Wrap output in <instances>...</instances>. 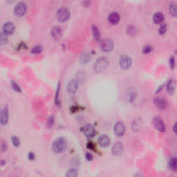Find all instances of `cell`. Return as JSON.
Wrapping results in <instances>:
<instances>
[{"mask_svg": "<svg viewBox=\"0 0 177 177\" xmlns=\"http://www.w3.org/2000/svg\"><path fill=\"white\" fill-rule=\"evenodd\" d=\"M67 147V142L64 138H58L53 143L52 150L55 153H62Z\"/></svg>", "mask_w": 177, "mask_h": 177, "instance_id": "6da1fadb", "label": "cell"}, {"mask_svg": "<svg viewBox=\"0 0 177 177\" xmlns=\"http://www.w3.org/2000/svg\"><path fill=\"white\" fill-rule=\"evenodd\" d=\"M109 65V60L107 57H100L94 64V68L96 73H100L107 67Z\"/></svg>", "mask_w": 177, "mask_h": 177, "instance_id": "7a4b0ae2", "label": "cell"}, {"mask_svg": "<svg viewBox=\"0 0 177 177\" xmlns=\"http://www.w3.org/2000/svg\"><path fill=\"white\" fill-rule=\"evenodd\" d=\"M71 13L70 11L67 8H61L57 11V18L59 22H66L69 20Z\"/></svg>", "mask_w": 177, "mask_h": 177, "instance_id": "3957f363", "label": "cell"}, {"mask_svg": "<svg viewBox=\"0 0 177 177\" xmlns=\"http://www.w3.org/2000/svg\"><path fill=\"white\" fill-rule=\"evenodd\" d=\"M131 64H132V59L129 55H124L120 57L119 65L122 69L127 70L131 67Z\"/></svg>", "mask_w": 177, "mask_h": 177, "instance_id": "277c9868", "label": "cell"}, {"mask_svg": "<svg viewBox=\"0 0 177 177\" xmlns=\"http://www.w3.org/2000/svg\"><path fill=\"white\" fill-rule=\"evenodd\" d=\"M26 4L24 2H19L15 7L14 9V13L17 17H22L26 12Z\"/></svg>", "mask_w": 177, "mask_h": 177, "instance_id": "5b68a950", "label": "cell"}, {"mask_svg": "<svg viewBox=\"0 0 177 177\" xmlns=\"http://www.w3.org/2000/svg\"><path fill=\"white\" fill-rule=\"evenodd\" d=\"M100 49L104 52H110L112 51L114 49V43L111 40H104L100 42Z\"/></svg>", "mask_w": 177, "mask_h": 177, "instance_id": "8992f818", "label": "cell"}, {"mask_svg": "<svg viewBox=\"0 0 177 177\" xmlns=\"http://www.w3.org/2000/svg\"><path fill=\"white\" fill-rule=\"evenodd\" d=\"M114 131L117 136H123L125 131V127L122 122L116 123L114 125Z\"/></svg>", "mask_w": 177, "mask_h": 177, "instance_id": "52a82bcc", "label": "cell"}, {"mask_svg": "<svg viewBox=\"0 0 177 177\" xmlns=\"http://www.w3.org/2000/svg\"><path fill=\"white\" fill-rule=\"evenodd\" d=\"M78 82L76 80H71L67 84V91L69 94H75L78 89Z\"/></svg>", "mask_w": 177, "mask_h": 177, "instance_id": "ba28073f", "label": "cell"}, {"mask_svg": "<svg viewBox=\"0 0 177 177\" xmlns=\"http://www.w3.org/2000/svg\"><path fill=\"white\" fill-rule=\"evenodd\" d=\"M124 151V147L120 142H117L113 145L112 153L114 156H120Z\"/></svg>", "mask_w": 177, "mask_h": 177, "instance_id": "9c48e42d", "label": "cell"}, {"mask_svg": "<svg viewBox=\"0 0 177 177\" xmlns=\"http://www.w3.org/2000/svg\"><path fill=\"white\" fill-rule=\"evenodd\" d=\"M9 118V107L6 105L3 108L2 111L1 112V124L2 125H6L8 123Z\"/></svg>", "mask_w": 177, "mask_h": 177, "instance_id": "30bf717a", "label": "cell"}, {"mask_svg": "<svg viewBox=\"0 0 177 177\" xmlns=\"http://www.w3.org/2000/svg\"><path fill=\"white\" fill-rule=\"evenodd\" d=\"M83 131H84V135H85L87 138H89H89H92L93 136H94V135H95V133H96L95 128H94V127L93 126V125H91V124L86 125L84 127Z\"/></svg>", "mask_w": 177, "mask_h": 177, "instance_id": "8fae6325", "label": "cell"}, {"mask_svg": "<svg viewBox=\"0 0 177 177\" xmlns=\"http://www.w3.org/2000/svg\"><path fill=\"white\" fill-rule=\"evenodd\" d=\"M15 25L11 22H7L3 26V33L6 35H12L15 31Z\"/></svg>", "mask_w": 177, "mask_h": 177, "instance_id": "7c38bea8", "label": "cell"}, {"mask_svg": "<svg viewBox=\"0 0 177 177\" xmlns=\"http://www.w3.org/2000/svg\"><path fill=\"white\" fill-rule=\"evenodd\" d=\"M110 139L108 136L102 135L101 136L98 138V143L102 147H107L110 144Z\"/></svg>", "mask_w": 177, "mask_h": 177, "instance_id": "4fadbf2b", "label": "cell"}, {"mask_svg": "<svg viewBox=\"0 0 177 177\" xmlns=\"http://www.w3.org/2000/svg\"><path fill=\"white\" fill-rule=\"evenodd\" d=\"M154 125L158 131L160 132H165V127L162 121L158 118H154Z\"/></svg>", "mask_w": 177, "mask_h": 177, "instance_id": "5bb4252c", "label": "cell"}, {"mask_svg": "<svg viewBox=\"0 0 177 177\" xmlns=\"http://www.w3.org/2000/svg\"><path fill=\"white\" fill-rule=\"evenodd\" d=\"M154 103L158 109H160V110H164L167 107V102L165 101V100L162 98L157 97L154 98Z\"/></svg>", "mask_w": 177, "mask_h": 177, "instance_id": "9a60e30c", "label": "cell"}, {"mask_svg": "<svg viewBox=\"0 0 177 177\" xmlns=\"http://www.w3.org/2000/svg\"><path fill=\"white\" fill-rule=\"evenodd\" d=\"M120 15L118 13L116 12H113V13H110L108 16V22H110L111 24H118L119 21H120Z\"/></svg>", "mask_w": 177, "mask_h": 177, "instance_id": "2e32d148", "label": "cell"}, {"mask_svg": "<svg viewBox=\"0 0 177 177\" xmlns=\"http://www.w3.org/2000/svg\"><path fill=\"white\" fill-rule=\"evenodd\" d=\"M51 35L55 40H59L62 36V30L59 26H55L53 28L52 31H51Z\"/></svg>", "mask_w": 177, "mask_h": 177, "instance_id": "e0dca14e", "label": "cell"}, {"mask_svg": "<svg viewBox=\"0 0 177 177\" xmlns=\"http://www.w3.org/2000/svg\"><path fill=\"white\" fill-rule=\"evenodd\" d=\"M169 11L172 17H177V4L174 1L169 4Z\"/></svg>", "mask_w": 177, "mask_h": 177, "instance_id": "ac0fdd59", "label": "cell"}, {"mask_svg": "<svg viewBox=\"0 0 177 177\" xmlns=\"http://www.w3.org/2000/svg\"><path fill=\"white\" fill-rule=\"evenodd\" d=\"M92 33H93V37L96 42H100L101 40V36H100V30L98 27L95 25L92 26Z\"/></svg>", "mask_w": 177, "mask_h": 177, "instance_id": "d6986e66", "label": "cell"}, {"mask_svg": "<svg viewBox=\"0 0 177 177\" xmlns=\"http://www.w3.org/2000/svg\"><path fill=\"white\" fill-rule=\"evenodd\" d=\"M164 15L161 13H156L153 16V22L156 24H160L163 22Z\"/></svg>", "mask_w": 177, "mask_h": 177, "instance_id": "ffe728a7", "label": "cell"}, {"mask_svg": "<svg viewBox=\"0 0 177 177\" xmlns=\"http://www.w3.org/2000/svg\"><path fill=\"white\" fill-rule=\"evenodd\" d=\"M90 59H91V56H90L89 53L87 52H84L80 56V60L82 65H85V64L88 63L90 61Z\"/></svg>", "mask_w": 177, "mask_h": 177, "instance_id": "44dd1931", "label": "cell"}, {"mask_svg": "<svg viewBox=\"0 0 177 177\" xmlns=\"http://www.w3.org/2000/svg\"><path fill=\"white\" fill-rule=\"evenodd\" d=\"M127 100H128L129 102H132L135 100L136 98L137 93L136 91L134 89H131L130 91L127 92Z\"/></svg>", "mask_w": 177, "mask_h": 177, "instance_id": "7402d4cb", "label": "cell"}, {"mask_svg": "<svg viewBox=\"0 0 177 177\" xmlns=\"http://www.w3.org/2000/svg\"><path fill=\"white\" fill-rule=\"evenodd\" d=\"M167 89H168V91L170 95L174 93L175 90V82L174 80L170 79L168 82V84H167Z\"/></svg>", "mask_w": 177, "mask_h": 177, "instance_id": "603a6c76", "label": "cell"}, {"mask_svg": "<svg viewBox=\"0 0 177 177\" xmlns=\"http://www.w3.org/2000/svg\"><path fill=\"white\" fill-rule=\"evenodd\" d=\"M169 168L172 170H177V158H173L169 161Z\"/></svg>", "mask_w": 177, "mask_h": 177, "instance_id": "cb8c5ba5", "label": "cell"}, {"mask_svg": "<svg viewBox=\"0 0 177 177\" xmlns=\"http://www.w3.org/2000/svg\"><path fill=\"white\" fill-rule=\"evenodd\" d=\"M59 89H60V84H58L57 85V91L56 93H55V103L56 105L59 107L61 106V102L59 100Z\"/></svg>", "mask_w": 177, "mask_h": 177, "instance_id": "d4e9b609", "label": "cell"}, {"mask_svg": "<svg viewBox=\"0 0 177 177\" xmlns=\"http://www.w3.org/2000/svg\"><path fill=\"white\" fill-rule=\"evenodd\" d=\"M66 176L68 177H74L78 176V170L76 169L71 168L67 171V172L66 173Z\"/></svg>", "mask_w": 177, "mask_h": 177, "instance_id": "484cf974", "label": "cell"}, {"mask_svg": "<svg viewBox=\"0 0 177 177\" xmlns=\"http://www.w3.org/2000/svg\"><path fill=\"white\" fill-rule=\"evenodd\" d=\"M11 84L12 88H13V89L14 90V91L16 92H18V93H21L22 89H21V88H20V86L18 85V84L17 83V82H15L14 81H11Z\"/></svg>", "mask_w": 177, "mask_h": 177, "instance_id": "4316f807", "label": "cell"}, {"mask_svg": "<svg viewBox=\"0 0 177 177\" xmlns=\"http://www.w3.org/2000/svg\"><path fill=\"white\" fill-rule=\"evenodd\" d=\"M42 50H43L42 47L40 46V45H38V46H35L34 48L32 49L31 53H33V54H39V53L42 52Z\"/></svg>", "mask_w": 177, "mask_h": 177, "instance_id": "83f0119b", "label": "cell"}, {"mask_svg": "<svg viewBox=\"0 0 177 177\" xmlns=\"http://www.w3.org/2000/svg\"><path fill=\"white\" fill-rule=\"evenodd\" d=\"M7 35H6L4 33H1V36H0V42H1V45H4L7 42Z\"/></svg>", "mask_w": 177, "mask_h": 177, "instance_id": "f1b7e54d", "label": "cell"}, {"mask_svg": "<svg viewBox=\"0 0 177 177\" xmlns=\"http://www.w3.org/2000/svg\"><path fill=\"white\" fill-rule=\"evenodd\" d=\"M167 31V25L166 24H162L161 26H160L159 29H158V32H159V34L163 35L166 33Z\"/></svg>", "mask_w": 177, "mask_h": 177, "instance_id": "f546056e", "label": "cell"}, {"mask_svg": "<svg viewBox=\"0 0 177 177\" xmlns=\"http://www.w3.org/2000/svg\"><path fill=\"white\" fill-rule=\"evenodd\" d=\"M53 124H54V118H53V116H49L48 120H47V127H48L49 128H51V127L53 126Z\"/></svg>", "mask_w": 177, "mask_h": 177, "instance_id": "4dcf8cb0", "label": "cell"}, {"mask_svg": "<svg viewBox=\"0 0 177 177\" xmlns=\"http://www.w3.org/2000/svg\"><path fill=\"white\" fill-rule=\"evenodd\" d=\"M12 143L15 147H18L20 145V140L17 136H13L12 137Z\"/></svg>", "mask_w": 177, "mask_h": 177, "instance_id": "1f68e13d", "label": "cell"}, {"mask_svg": "<svg viewBox=\"0 0 177 177\" xmlns=\"http://www.w3.org/2000/svg\"><path fill=\"white\" fill-rule=\"evenodd\" d=\"M152 51V48L151 46H145V47H143V53H145V54H148V53H149L151 51Z\"/></svg>", "mask_w": 177, "mask_h": 177, "instance_id": "d6a6232c", "label": "cell"}, {"mask_svg": "<svg viewBox=\"0 0 177 177\" xmlns=\"http://www.w3.org/2000/svg\"><path fill=\"white\" fill-rule=\"evenodd\" d=\"M170 65L171 69H173V68L174 67V66H175V60H174V57H171V58H170Z\"/></svg>", "mask_w": 177, "mask_h": 177, "instance_id": "836d02e7", "label": "cell"}, {"mask_svg": "<svg viewBox=\"0 0 177 177\" xmlns=\"http://www.w3.org/2000/svg\"><path fill=\"white\" fill-rule=\"evenodd\" d=\"M86 159L88 160V161H91L93 160V156L91 155V154L86 153Z\"/></svg>", "mask_w": 177, "mask_h": 177, "instance_id": "e575fe53", "label": "cell"}, {"mask_svg": "<svg viewBox=\"0 0 177 177\" xmlns=\"http://www.w3.org/2000/svg\"><path fill=\"white\" fill-rule=\"evenodd\" d=\"M87 147L89 148V149L93 150V151H94V150H95V146H94V143H91V142H90V143H88Z\"/></svg>", "mask_w": 177, "mask_h": 177, "instance_id": "d590c367", "label": "cell"}, {"mask_svg": "<svg viewBox=\"0 0 177 177\" xmlns=\"http://www.w3.org/2000/svg\"><path fill=\"white\" fill-rule=\"evenodd\" d=\"M28 158L30 160H33L35 159V154L33 152H30L28 155Z\"/></svg>", "mask_w": 177, "mask_h": 177, "instance_id": "8d00e7d4", "label": "cell"}, {"mask_svg": "<svg viewBox=\"0 0 177 177\" xmlns=\"http://www.w3.org/2000/svg\"><path fill=\"white\" fill-rule=\"evenodd\" d=\"M173 131H174L175 134L177 136V123H175L174 126H173Z\"/></svg>", "mask_w": 177, "mask_h": 177, "instance_id": "74e56055", "label": "cell"}, {"mask_svg": "<svg viewBox=\"0 0 177 177\" xmlns=\"http://www.w3.org/2000/svg\"><path fill=\"white\" fill-rule=\"evenodd\" d=\"M7 149V143H3L2 144V151L4 152Z\"/></svg>", "mask_w": 177, "mask_h": 177, "instance_id": "f35d334b", "label": "cell"}, {"mask_svg": "<svg viewBox=\"0 0 177 177\" xmlns=\"http://www.w3.org/2000/svg\"><path fill=\"white\" fill-rule=\"evenodd\" d=\"M4 164H6V162L4 160H2L1 161V166H4Z\"/></svg>", "mask_w": 177, "mask_h": 177, "instance_id": "ab89813d", "label": "cell"}]
</instances>
